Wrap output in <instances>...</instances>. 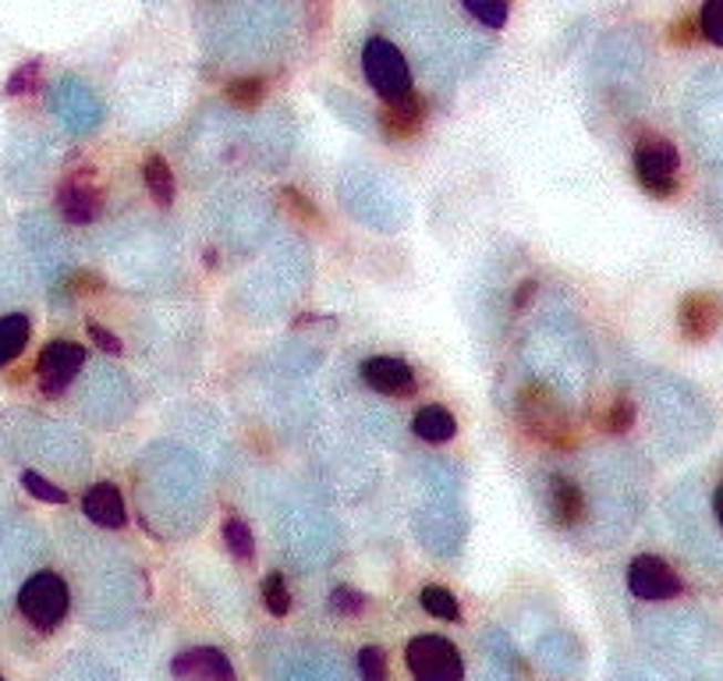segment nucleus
<instances>
[{"label":"nucleus","mask_w":723,"mask_h":681,"mask_svg":"<svg viewBox=\"0 0 723 681\" xmlns=\"http://www.w3.org/2000/svg\"><path fill=\"white\" fill-rule=\"evenodd\" d=\"M631 164H634V178H639L642 192H649L652 199H674L678 196V188H681V178H678L681 153H678L674 143H670V138L645 132L639 138V146H634Z\"/></svg>","instance_id":"f257e3e1"},{"label":"nucleus","mask_w":723,"mask_h":681,"mask_svg":"<svg viewBox=\"0 0 723 681\" xmlns=\"http://www.w3.org/2000/svg\"><path fill=\"white\" fill-rule=\"evenodd\" d=\"M72 607V592H68L64 579L54 571H37L19 592V610L29 625H37L40 632H50L68 618Z\"/></svg>","instance_id":"f03ea898"},{"label":"nucleus","mask_w":723,"mask_h":681,"mask_svg":"<svg viewBox=\"0 0 723 681\" xmlns=\"http://www.w3.org/2000/svg\"><path fill=\"white\" fill-rule=\"evenodd\" d=\"M518 412H521V423L525 430L536 436V441L543 444H550V447H571V426H568V415H564L560 409V401L539 388V383H533V388H525L521 391V401H518Z\"/></svg>","instance_id":"7ed1b4c3"},{"label":"nucleus","mask_w":723,"mask_h":681,"mask_svg":"<svg viewBox=\"0 0 723 681\" xmlns=\"http://www.w3.org/2000/svg\"><path fill=\"white\" fill-rule=\"evenodd\" d=\"M404 663L415 681H465V660L444 636H419L404 650Z\"/></svg>","instance_id":"20e7f679"},{"label":"nucleus","mask_w":723,"mask_h":681,"mask_svg":"<svg viewBox=\"0 0 723 681\" xmlns=\"http://www.w3.org/2000/svg\"><path fill=\"white\" fill-rule=\"evenodd\" d=\"M362 68L369 85L383 96V100H397L412 93V68L401 58V50L391 40H369L362 50Z\"/></svg>","instance_id":"39448f33"},{"label":"nucleus","mask_w":723,"mask_h":681,"mask_svg":"<svg viewBox=\"0 0 723 681\" xmlns=\"http://www.w3.org/2000/svg\"><path fill=\"white\" fill-rule=\"evenodd\" d=\"M85 362V348L79 341H68V338H54L50 341L40 359H37V376H40V391L47 398H61L72 380L79 376Z\"/></svg>","instance_id":"423d86ee"},{"label":"nucleus","mask_w":723,"mask_h":681,"mask_svg":"<svg viewBox=\"0 0 723 681\" xmlns=\"http://www.w3.org/2000/svg\"><path fill=\"white\" fill-rule=\"evenodd\" d=\"M628 589H631V597L657 603V600L681 597L684 582L678 579V571L670 568L663 557L642 554V557H634L631 568H628Z\"/></svg>","instance_id":"0eeeda50"},{"label":"nucleus","mask_w":723,"mask_h":681,"mask_svg":"<svg viewBox=\"0 0 723 681\" xmlns=\"http://www.w3.org/2000/svg\"><path fill=\"white\" fill-rule=\"evenodd\" d=\"M723 323V299L716 291H688L678 306V327L688 341H710Z\"/></svg>","instance_id":"6e6552de"},{"label":"nucleus","mask_w":723,"mask_h":681,"mask_svg":"<svg viewBox=\"0 0 723 681\" xmlns=\"http://www.w3.org/2000/svg\"><path fill=\"white\" fill-rule=\"evenodd\" d=\"M58 209L68 224H96L103 217V192L90 171H79L61 185Z\"/></svg>","instance_id":"1a4fd4ad"},{"label":"nucleus","mask_w":723,"mask_h":681,"mask_svg":"<svg viewBox=\"0 0 723 681\" xmlns=\"http://www.w3.org/2000/svg\"><path fill=\"white\" fill-rule=\"evenodd\" d=\"M171 674L178 681H238L231 660L217 646H196L171 660Z\"/></svg>","instance_id":"9d476101"},{"label":"nucleus","mask_w":723,"mask_h":681,"mask_svg":"<svg viewBox=\"0 0 723 681\" xmlns=\"http://www.w3.org/2000/svg\"><path fill=\"white\" fill-rule=\"evenodd\" d=\"M362 380L376 394H386V398H409V394H415V370L404 359H394V355L365 359L362 362Z\"/></svg>","instance_id":"9b49d317"},{"label":"nucleus","mask_w":723,"mask_h":681,"mask_svg":"<svg viewBox=\"0 0 723 681\" xmlns=\"http://www.w3.org/2000/svg\"><path fill=\"white\" fill-rule=\"evenodd\" d=\"M426 100L409 93L397 100H386V107L380 111V128L391 143H404V138H415L426 128Z\"/></svg>","instance_id":"f8f14e48"},{"label":"nucleus","mask_w":723,"mask_h":681,"mask_svg":"<svg viewBox=\"0 0 723 681\" xmlns=\"http://www.w3.org/2000/svg\"><path fill=\"white\" fill-rule=\"evenodd\" d=\"M82 512L90 522H96L100 529H125L128 526V512L121 491L114 483H93L82 497Z\"/></svg>","instance_id":"ddd939ff"},{"label":"nucleus","mask_w":723,"mask_h":681,"mask_svg":"<svg viewBox=\"0 0 723 681\" xmlns=\"http://www.w3.org/2000/svg\"><path fill=\"white\" fill-rule=\"evenodd\" d=\"M586 494H581V486L575 479H564L557 476L550 483V515L560 529H575L581 518H586Z\"/></svg>","instance_id":"4468645a"},{"label":"nucleus","mask_w":723,"mask_h":681,"mask_svg":"<svg viewBox=\"0 0 723 681\" xmlns=\"http://www.w3.org/2000/svg\"><path fill=\"white\" fill-rule=\"evenodd\" d=\"M412 430L419 441H426V444H447L457 436V419L444 405H422L412 419Z\"/></svg>","instance_id":"2eb2a0df"},{"label":"nucleus","mask_w":723,"mask_h":681,"mask_svg":"<svg viewBox=\"0 0 723 681\" xmlns=\"http://www.w3.org/2000/svg\"><path fill=\"white\" fill-rule=\"evenodd\" d=\"M29 334H32V323L25 312H8V317H0V365H11L25 352Z\"/></svg>","instance_id":"dca6fc26"},{"label":"nucleus","mask_w":723,"mask_h":681,"mask_svg":"<svg viewBox=\"0 0 723 681\" xmlns=\"http://www.w3.org/2000/svg\"><path fill=\"white\" fill-rule=\"evenodd\" d=\"M143 178H146V188H149L153 203L171 206L174 196H178V182H174V171H171V164L164 161L161 153H149V156H146V164H143Z\"/></svg>","instance_id":"f3484780"},{"label":"nucleus","mask_w":723,"mask_h":681,"mask_svg":"<svg viewBox=\"0 0 723 681\" xmlns=\"http://www.w3.org/2000/svg\"><path fill=\"white\" fill-rule=\"evenodd\" d=\"M224 544H227V550H231L235 561H241V565H249L256 557V536L249 529V522H241V518L224 522Z\"/></svg>","instance_id":"a211bd4d"},{"label":"nucleus","mask_w":723,"mask_h":681,"mask_svg":"<svg viewBox=\"0 0 723 681\" xmlns=\"http://www.w3.org/2000/svg\"><path fill=\"white\" fill-rule=\"evenodd\" d=\"M419 603L426 615H433L436 621H457L462 618V607H457V597L444 586H426L419 592Z\"/></svg>","instance_id":"6ab92c4d"},{"label":"nucleus","mask_w":723,"mask_h":681,"mask_svg":"<svg viewBox=\"0 0 723 681\" xmlns=\"http://www.w3.org/2000/svg\"><path fill=\"white\" fill-rule=\"evenodd\" d=\"M224 96L231 100L235 107H241V111L259 107L262 96H267V79H259V75H241V79H235V82H227Z\"/></svg>","instance_id":"aec40b11"},{"label":"nucleus","mask_w":723,"mask_h":681,"mask_svg":"<svg viewBox=\"0 0 723 681\" xmlns=\"http://www.w3.org/2000/svg\"><path fill=\"white\" fill-rule=\"evenodd\" d=\"M462 8L486 29H504L510 19V0H462Z\"/></svg>","instance_id":"412c9836"},{"label":"nucleus","mask_w":723,"mask_h":681,"mask_svg":"<svg viewBox=\"0 0 723 681\" xmlns=\"http://www.w3.org/2000/svg\"><path fill=\"white\" fill-rule=\"evenodd\" d=\"M262 603H267V610L273 618H285L291 610V589H288L285 575H280V571H270L267 579H262Z\"/></svg>","instance_id":"4be33fe9"},{"label":"nucleus","mask_w":723,"mask_h":681,"mask_svg":"<svg viewBox=\"0 0 723 681\" xmlns=\"http://www.w3.org/2000/svg\"><path fill=\"white\" fill-rule=\"evenodd\" d=\"M40 79H43V64H40V61H25V64H19V68H14V72L8 75L4 93H8V96H25V93L37 90Z\"/></svg>","instance_id":"5701e85b"},{"label":"nucleus","mask_w":723,"mask_h":681,"mask_svg":"<svg viewBox=\"0 0 723 681\" xmlns=\"http://www.w3.org/2000/svg\"><path fill=\"white\" fill-rule=\"evenodd\" d=\"M365 607H369L365 592L351 589V586H333V589H330V610H333V615H341V618H355V615H362Z\"/></svg>","instance_id":"b1692460"},{"label":"nucleus","mask_w":723,"mask_h":681,"mask_svg":"<svg viewBox=\"0 0 723 681\" xmlns=\"http://www.w3.org/2000/svg\"><path fill=\"white\" fill-rule=\"evenodd\" d=\"M22 486H25L29 497H37V501H43V504H68V494L61 491V486L50 483V479L40 476V473H32V468H25V473H22Z\"/></svg>","instance_id":"393cba45"},{"label":"nucleus","mask_w":723,"mask_h":681,"mask_svg":"<svg viewBox=\"0 0 723 681\" xmlns=\"http://www.w3.org/2000/svg\"><path fill=\"white\" fill-rule=\"evenodd\" d=\"M699 29L713 47H723V0H705L699 11Z\"/></svg>","instance_id":"a878e982"},{"label":"nucleus","mask_w":723,"mask_h":681,"mask_svg":"<svg viewBox=\"0 0 723 681\" xmlns=\"http://www.w3.org/2000/svg\"><path fill=\"white\" fill-rule=\"evenodd\" d=\"M631 426H634V401L631 398H613L607 415H603V430L607 433H628Z\"/></svg>","instance_id":"bb28decb"},{"label":"nucleus","mask_w":723,"mask_h":681,"mask_svg":"<svg viewBox=\"0 0 723 681\" xmlns=\"http://www.w3.org/2000/svg\"><path fill=\"white\" fill-rule=\"evenodd\" d=\"M359 674L362 681H386V653L380 646H362L359 650Z\"/></svg>","instance_id":"cd10ccee"},{"label":"nucleus","mask_w":723,"mask_h":681,"mask_svg":"<svg viewBox=\"0 0 723 681\" xmlns=\"http://www.w3.org/2000/svg\"><path fill=\"white\" fill-rule=\"evenodd\" d=\"M280 196H285V206L291 209V214L302 220V224H323V217L316 214V206L302 196V192H295V188H280Z\"/></svg>","instance_id":"c85d7f7f"},{"label":"nucleus","mask_w":723,"mask_h":681,"mask_svg":"<svg viewBox=\"0 0 723 681\" xmlns=\"http://www.w3.org/2000/svg\"><path fill=\"white\" fill-rule=\"evenodd\" d=\"M85 334H90V338L96 341V348H103L107 355H121V352H125V344H121V338L114 334V330H107V327L96 323V320L85 323Z\"/></svg>","instance_id":"c756f323"},{"label":"nucleus","mask_w":723,"mask_h":681,"mask_svg":"<svg viewBox=\"0 0 723 681\" xmlns=\"http://www.w3.org/2000/svg\"><path fill=\"white\" fill-rule=\"evenodd\" d=\"M695 37H702V29H699V22H692V19H681L678 25H670V32H667V40L674 43V47L695 43Z\"/></svg>","instance_id":"7c9ffc66"},{"label":"nucleus","mask_w":723,"mask_h":681,"mask_svg":"<svg viewBox=\"0 0 723 681\" xmlns=\"http://www.w3.org/2000/svg\"><path fill=\"white\" fill-rule=\"evenodd\" d=\"M68 285H72V291L90 295V291H100V285H103V281H100L96 274H85V270H82V274H72V277H68Z\"/></svg>","instance_id":"2f4dec72"},{"label":"nucleus","mask_w":723,"mask_h":681,"mask_svg":"<svg viewBox=\"0 0 723 681\" xmlns=\"http://www.w3.org/2000/svg\"><path fill=\"white\" fill-rule=\"evenodd\" d=\"M536 288H539L536 281H521V285H518V291H515V302H510V306H515V309L521 312V309H525L528 302L536 299Z\"/></svg>","instance_id":"473e14b6"},{"label":"nucleus","mask_w":723,"mask_h":681,"mask_svg":"<svg viewBox=\"0 0 723 681\" xmlns=\"http://www.w3.org/2000/svg\"><path fill=\"white\" fill-rule=\"evenodd\" d=\"M713 515H716V522L723 526V483L716 486V494H713Z\"/></svg>","instance_id":"72a5a7b5"},{"label":"nucleus","mask_w":723,"mask_h":681,"mask_svg":"<svg viewBox=\"0 0 723 681\" xmlns=\"http://www.w3.org/2000/svg\"><path fill=\"white\" fill-rule=\"evenodd\" d=\"M0 681H4V678H0Z\"/></svg>","instance_id":"f704fd0d"}]
</instances>
